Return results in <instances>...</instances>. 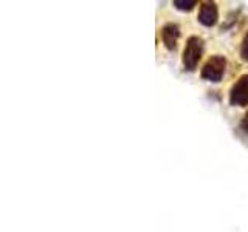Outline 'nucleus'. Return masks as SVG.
Listing matches in <instances>:
<instances>
[{"instance_id": "1", "label": "nucleus", "mask_w": 248, "mask_h": 232, "mask_svg": "<svg viewBox=\"0 0 248 232\" xmlns=\"http://www.w3.org/2000/svg\"><path fill=\"white\" fill-rule=\"evenodd\" d=\"M203 46H205V42L202 37L199 36L188 37L185 50H183V58H182L183 67L186 72H194V70L197 68L199 60L203 56Z\"/></svg>"}, {"instance_id": "2", "label": "nucleus", "mask_w": 248, "mask_h": 232, "mask_svg": "<svg viewBox=\"0 0 248 232\" xmlns=\"http://www.w3.org/2000/svg\"><path fill=\"white\" fill-rule=\"evenodd\" d=\"M225 72H227V58L222 56V54H214V56H211L205 62L200 76L202 79L216 84L222 81Z\"/></svg>"}, {"instance_id": "3", "label": "nucleus", "mask_w": 248, "mask_h": 232, "mask_svg": "<svg viewBox=\"0 0 248 232\" xmlns=\"http://www.w3.org/2000/svg\"><path fill=\"white\" fill-rule=\"evenodd\" d=\"M230 104L234 107L248 105V74H242L230 90Z\"/></svg>"}, {"instance_id": "4", "label": "nucleus", "mask_w": 248, "mask_h": 232, "mask_svg": "<svg viewBox=\"0 0 248 232\" xmlns=\"http://www.w3.org/2000/svg\"><path fill=\"white\" fill-rule=\"evenodd\" d=\"M161 41H163V45L166 46L168 51H175L177 50V44H178V39H180V27L177 25V23H166V25L161 27Z\"/></svg>"}, {"instance_id": "5", "label": "nucleus", "mask_w": 248, "mask_h": 232, "mask_svg": "<svg viewBox=\"0 0 248 232\" xmlns=\"http://www.w3.org/2000/svg\"><path fill=\"white\" fill-rule=\"evenodd\" d=\"M197 19L203 27H214L217 20H219V8L214 2H203L200 5Z\"/></svg>"}, {"instance_id": "6", "label": "nucleus", "mask_w": 248, "mask_h": 232, "mask_svg": "<svg viewBox=\"0 0 248 232\" xmlns=\"http://www.w3.org/2000/svg\"><path fill=\"white\" fill-rule=\"evenodd\" d=\"M199 2L197 0H174V6L180 11H191Z\"/></svg>"}, {"instance_id": "7", "label": "nucleus", "mask_w": 248, "mask_h": 232, "mask_svg": "<svg viewBox=\"0 0 248 232\" xmlns=\"http://www.w3.org/2000/svg\"><path fill=\"white\" fill-rule=\"evenodd\" d=\"M240 58L245 62H248V31L242 39V44H240Z\"/></svg>"}, {"instance_id": "8", "label": "nucleus", "mask_w": 248, "mask_h": 232, "mask_svg": "<svg viewBox=\"0 0 248 232\" xmlns=\"http://www.w3.org/2000/svg\"><path fill=\"white\" fill-rule=\"evenodd\" d=\"M240 129H242L245 133H248V112L245 113V116L242 118V121H240Z\"/></svg>"}]
</instances>
